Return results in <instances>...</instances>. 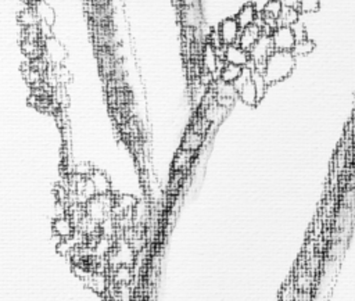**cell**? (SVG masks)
<instances>
[{"label":"cell","instance_id":"obj_3","mask_svg":"<svg viewBox=\"0 0 355 301\" xmlns=\"http://www.w3.org/2000/svg\"><path fill=\"white\" fill-rule=\"evenodd\" d=\"M271 38L276 52H291L297 43L291 27H278Z\"/></svg>","mask_w":355,"mask_h":301},{"label":"cell","instance_id":"obj_11","mask_svg":"<svg viewBox=\"0 0 355 301\" xmlns=\"http://www.w3.org/2000/svg\"><path fill=\"white\" fill-rule=\"evenodd\" d=\"M203 142H204V135L200 133V132L194 131L192 128H189L186 133L183 135L181 149H182V150L196 153V151L200 150V147L203 146Z\"/></svg>","mask_w":355,"mask_h":301},{"label":"cell","instance_id":"obj_12","mask_svg":"<svg viewBox=\"0 0 355 301\" xmlns=\"http://www.w3.org/2000/svg\"><path fill=\"white\" fill-rule=\"evenodd\" d=\"M258 18V13H257V7L252 5V3H247L244 5L242 9L239 10L238 15H236V19H238L239 25L240 28L246 29L248 27H251L255 24Z\"/></svg>","mask_w":355,"mask_h":301},{"label":"cell","instance_id":"obj_2","mask_svg":"<svg viewBox=\"0 0 355 301\" xmlns=\"http://www.w3.org/2000/svg\"><path fill=\"white\" fill-rule=\"evenodd\" d=\"M275 47H273V42H272L271 36L268 35H262L260 41H258L251 50H250V58L254 63V68L260 71H265V66L268 58L275 53Z\"/></svg>","mask_w":355,"mask_h":301},{"label":"cell","instance_id":"obj_5","mask_svg":"<svg viewBox=\"0 0 355 301\" xmlns=\"http://www.w3.org/2000/svg\"><path fill=\"white\" fill-rule=\"evenodd\" d=\"M45 45V57H46L49 62H52L54 66H61L64 60H66V49L61 45L58 41H57L54 36L50 39H47L43 42Z\"/></svg>","mask_w":355,"mask_h":301},{"label":"cell","instance_id":"obj_4","mask_svg":"<svg viewBox=\"0 0 355 301\" xmlns=\"http://www.w3.org/2000/svg\"><path fill=\"white\" fill-rule=\"evenodd\" d=\"M218 33H220L221 41L225 46H230V45H238L242 28L239 25L236 18H225L218 27Z\"/></svg>","mask_w":355,"mask_h":301},{"label":"cell","instance_id":"obj_15","mask_svg":"<svg viewBox=\"0 0 355 301\" xmlns=\"http://www.w3.org/2000/svg\"><path fill=\"white\" fill-rule=\"evenodd\" d=\"M32 7L33 10H35V13H36L39 21L50 24V25L54 24V21H56V13H54V10L50 7V5H47L46 2L37 0Z\"/></svg>","mask_w":355,"mask_h":301},{"label":"cell","instance_id":"obj_22","mask_svg":"<svg viewBox=\"0 0 355 301\" xmlns=\"http://www.w3.org/2000/svg\"><path fill=\"white\" fill-rule=\"evenodd\" d=\"M19 23H21L24 28H28V27H32V25H37L39 24V18H37V15L32 6H28L27 9L23 10V13L19 14Z\"/></svg>","mask_w":355,"mask_h":301},{"label":"cell","instance_id":"obj_6","mask_svg":"<svg viewBox=\"0 0 355 301\" xmlns=\"http://www.w3.org/2000/svg\"><path fill=\"white\" fill-rule=\"evenodd\" d=\"M181 23L183 24V28H200L201 19V10L199 6H181Z\"/></svg>","mask_w":355,"mask_h":301},{"label":"cell","instance_id":"obj_21","mask_svg":"<svg viewBox=\"0 0 355 301\" xmlns=\"http://www.w3.org/2000/svg\"><path fill=\"white\" fill-rule=\"evenodd\" d=\"M282 10H283V3L282 0H268L266 5L264 6V11L262 14L268 15V17H272V18H279L282 14Z\"/></svg>","mask_w":355,"mask_h":301},{"label":"cell","instance_id":"obj_28","mask_svg":"<svg viewBox=\"0 0 355 301\" xmlns=\"http://www.w3.org/2000/svg\"><path fill=\"white\" fill-rule=\"evenodd\" d=\"M182 6H199V0H181Z\"/></svg>","mask_w":355,"mask_h":301},{"label":"cell","instance_id":"obj_26","mask_svg":"<svg viewBox=\"0 0 355 301\" xmlns=\"http://www.w3.org/2000/svg\"><path fill=\"white\" fill-rule=\"evenodd\" d=\"M291 29H293V32H294V36L295 39H297V42L299 41H304V39H308L307 38V29H305V27H304L303 23H297L294 24L293 27H291Z\"/></svg>","mask_w":355,"mask_h":301},{"label":"cell","instance_id":"obj_9","mask_svg":"<svg viewBox=\"0 0 355 301\" xmlns=\"http://www.w3.org/2000/svg\"><path fill=\"white\" fill-rule=\"evenodd\" d=\"M201 62H203V68L204 72H211L215 74L218 71L220 66V57L216 54V50L211 46L210 43H206L201 50Z\"/></svg>","mask_w":355,"mask_h":301},{"label":"cell","instance_id":"obj_16","mask_svg":"<svg viewBox=\"0 0 355 301\" xmlns=\"http://www.w3.org/2000/svg\"><path fill=\"white\" fill-rule=\"evenodd\" d=\"M239 97L242 99V102H243L244 104H247V106H255V104L260 102V100H258L257 89H255V86L252 84V81L247 82L242 89L239 90Z\"/></svg>","mask_w":355,"mask_h":301},{"label":"cell","instance_id":"obj_23","mask_svg":"<svg viewBox=\"0 0 355 301\" xmlns=\"http://www.w3.org/2000/svg\"><path fill=\"white\" fill-rule=\"evenodd\" d=\"M132 279V271L131 267H126V265H121L118 267L114 271V280L120 285H126L129 283V280Z\"/></svg>","mask_w":355,"mask_h":301},{"label":"cell","instance_id":"obj_18","mask_svg":"<svg viewBox=\"0 0 355 301\" xmlns=\"http://www.w3.org/2000/svg\"><path fill=\"white\" fill-rule=\"evenodd\" d=\"M299 19L300 10L283 7L281 17L278 18V24H279V27H293L294 24L299 23Z\"/></svg>","mask_w":355,"mask_h":301},{"label":"cell","instance_id":"obj_1","mask_svg":"<svg viewBox=\"0 0 355 301\" xmlns=\"http://www.w3.org/2000/svg\"><path fill=\"white\" fill-rule=\"evenodd\" d=\"M295 57L291 52H275L266 62L264 75L268 85L286 79L293 72Z\"/></svg>","mask_w":355,"mask_h":301},{"label":"cell","instance_id":"obj_8","mask_svg":"<svg viewBox=\"0 0 355 301\" xmlns=\"http://www.w3.org/2000/svg\"><path fill=\"white\" fill-rule=\"evenodd\" d=\"M262 36V28L257 24H254L251 27H248L246 29H242V33H240V38H239L238 45L242 49H244L246 52H250L254 45L260 41V38Z\"/></svg>","mask_w":355,"mask_h":301},{"label":"cell","instance_id":"obj_7","mask_svg":"<svg viewBox=\"0 0 355 301\" xmlns=\"http://www.w3.org/2000/svg\"><path fill=\"white\" fill-rule=\"evenodd\" d=\"M224 60L226 64H233V66L246 67L250 63V53L246 52L244 49L239 45H230L225 47V57Z\"/></svg>","mask_w":355,"mask_h":301},{"label":"cell","instance_id":"obj_25","mask_svg":"<svg viewBox=\"0 0 355 301\" xmlns=\"http://www.w3.org/2000/svg\"><path fill=\"white\" fill-rule=\"evenodd\" d=\"M94 168L89 163H80V164L75 167L74 172L76 175H80L82 178H89L90 175L93 174Z\"/></svg>","mask_w":355,"mask_h":301},{"label":"cell","instance_id":"obj_19","mask_svg":"<svg viewBox=\"0 0 355 301\" xmlns=\"http://www.w3.org/2000/svg\"><path fill=\"white\" fill-rule=\"evenodd\" d=\"M252 84H254V86H255V89H257V93H258V100H262V97L265 96L266 93V89H268V82H266L265 79V75H264V72L260 70H252Z\"/></svg>","mask_w":355,"mask_h":301},{"label":"cell","instance_id":"obj_27","mask_svg":"<svg viewBox=\"0 0 355 301\" xmlns=\"http://www.w3.org/2000/svg\"><path fill=\"white\" fill-rule=\"evenodd\" d=\"M282 3H283V7L300 10V0H282Z\"/></svg>","mask_w":355,"mask_h":301},{"label":"cell","instance_id":"obj_17","mask_svg":"<svg viewBox=\"0 0 355 301\" xmlns=\"http://www.w3.org/2000/svg\"><path fill=\"white\" fill-rule=\"evenodd\" d=\"M243 72V67L233 66V64H225L220 74V79L226 84H234L239 79V76Z\"/></svg>","mask_w":355,"mask_h":301},{"label":"cell","instance_id":"obj_14","mask_svg":"<svg viewBox=\"0 0 355 301\" xmlns=\"http://www.w3.org/2000/svg\"><path fill=\"white\" fill-rule=\"evenodd\" d=\"M196 153L193 151H187V150H182L179 149V151L176 153V155L173 157L172 161V170L173 171H179V172H185L192 167V161L194 158Z\"/></svg>","mask_w":355,"mask_h":301},{"label":"cell","instance_id":"obj_10","mask_svg":"<svg viewBox=\"0 0 355 301\" xmlns=\"http://www.w3.org/2000/svg\"><path fill=\"white\" fill-rule=\"evenodd\" d=\"M89 179L93 182L94 189L97 196H104V194H111V180L108 178L106 172L98 168H94L93 174L89 176Z\"/></svg>","mask_w":355,"mask_h":301},{"label":"cell","instance_id":"obj_20","mask_svg":"<svg viewBox=\"0 0 355 301\" xmlns=\"http://www.w3.org/2000/svg\"><path fill=\"white\" fill-rule=\"evenodd\" d=\"M315 49V43L309 39H304V41H299L295 43L294 49L291 50V53L294 54V57H305L311 54Z\"/></svg>","mask_w":355,"mask_h":301},{"label":"cell","instance_id":"obj_13","mask_svg":"<svg viewBox=\"0 0 355 301\" xmlns=\"http://www.w3.org/2000/svg\"><path fill=\"white\" fill-rule=\"evenodd\" d=\"M74 222L71 221L70 216H64V218H57L53 222V232L54 235L60 236L61 239H71L75 233Z\"/></svg>","mask_w":355,"mask_h":301},{"label":"cell","instance_id":"obj_24","mask_svg":"<svg viewBox=\"0 0 355 301\" xmlns=\"http://www.w3.org/2000/svg\"><path fill=\"white\" fill-rule=\"evenodd\" d=\"M321 0H300V13H317Z\"/></svg>","mask_w":355,"mask_h":301}]
</instances>
